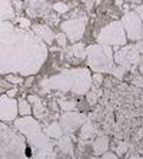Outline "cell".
Here are the masks:
<instances>
[{
	"label": "cell",
	"instance_id": "cell-1",
	"mask_svg": "<svg viewBox=\"0 0 143 159\" xmlns=\"http://www.w3.org/2000/svg\"><path fill=\"white\" fill-rule=\"evenodd\" d=\"M34 40V37L29 39V33L15 29L10 23H0V73H36L25 60V53Z\"/></svg>",
	"mask_w": 143,
	"mask_h": 159
},
{
	"label": "cell",
	"instance_id": "cell-2",
	"mask_svg": "<svg viewBox=\"0 0 143 159\" xmlns=\"http://www.w3.org/2000/svg\"><path fill=\"white\" fill-rule=\"evenodd\" d=\"M112 49L106 44H97V46H90L86 50V59H87L89 66L92 67L97 73H113L116 78L120 79V75L118 73L119 70H126L122 66H114L113 57H112Z\"/></svg>",
	"mask_w": 143,
	"mask_h": 159
},
{
	"label": "cell",
	"instance_id": "cell-3",
	"mask_svg": "<svg viewBox=\"0 0 143 159\" xmlns=\"http://www.w3.org/2000/svg\"><path fill=\"white\" fill-rule=\"evenodd\" d=\"M97 40L106 46H122L126 43V32L119 22H112L100 30Z\"/></svg>",
	"mask_w": 143,
	"mask_h": 159
},
{
	"label": "cell",
	"instance_id": "cell-4",
	"mask_svg": "<svg viewBox=\"0 0 143 159\" xmlns=\"http://www.w3.org/2000/svg\"><path fill=\"white\" fill-rule=\"evenodd\" d=\"M122 26L125 29V32L127 33V37L129 39H132V40H139L140 37H142V19L140 16L136 13V11H129L126 13L120 20Z\"/></svg>",
	"mask_w": 143,
	"mask_h": 159
},
{
	"label": "cell",
	"instance_id": "cell-5",
	"mask_svg": "<svg viewBox=\"0 0 143 159\" xmlns=\"http://www.w3.org/2000/svg\"><path fill=\"white\" fill-rule=\"evenodd\" d=\"M84 29H86V19H70L67 22L62 23V30L66 34V37L70 42H77L83 37Z\"/></svg>",
	"mask_w": 143,
	"mask_h": 159
},
{
	"label": "cell",
	"instance_id": "cell-6",
	"mask_svg": "<svg viewBox=\"0 0 143 159\" xmlns=\"http://www.w3.org/2000/svg\"><path fill=\"white\" fill-rule=\"evenodd\" d=\"M139 59V50L136 46H127L125 49H120V52L116 53V63H119V66H122L126 70L129 67H132L133 65H136Z\"/></svg>",
	"mask_w": 143,
	"mask_h": 159
},
{
	"label": "cell",
	"instance_id": "cell-7",
	"mask_svg": "<svg viewBox=\"0 0 143 159\" xmlns=\"http://www.w3.org/2000/svg\"><path fill=\"white\" fill-rule=\"evenodd\" d=\"M17 116V102L7 95L0 96V120L10 122Z\"/></svg>",
	"mask_w": 143,
	"mask_h": 159
},
{
	"label": "cell",
	"instance_id": "cell-8",
	"mask_svg": "<svg viewBox=\"0 0 143 159\" xmlns=\"http://www.w3.org/2000/svg\"><path fill=\"white\" fill-rule=\"evenodd\" d=\"M82 123H83V116L79 115V113H74V112H72V111L66 112V113L62 115V118H60V128H62V130H65V132H73Z\"/></svg>",
	"mask_w": 143,
	"mask_h": 159
},
{
	"label": "cell",
	"instance_id": "cell-9",
	"mask_svg": "<svg viewBox=\"0 0 143 159\" xmlns=\"http://www.w3.org/2000/svg\"><path fill=\"white\" fill-rule=\"evenodd\" d=\"M34 32L40 36L42 40H44L49 44H51L53 40H55L56 34L53 33V30H51L49 26H46V25H36V26H34Z\"/></svg>",
	"mask_w": 143,
	"mask_h": 159
},
{
	"label": "cell",
	"instance_id": "cell-10",
	"mask_svg": "<svg viewBox=\"0 0 143 159\" xmlns=\"http://www.w3.org/2000/svg\"><path fill=\"white\" fill-rule=\"evenodd\" d=\"M13 10H11V4L9 0H0V20L6 17H11Z\"/></svg>",
	"mask_w": 143,
	"mask_h": 159
},
{
	"label": "cell",
	"instance_id": "cell-11",
	"mask_svg": "<svg viewBox=\"0 0 143 159\" xmlns=\"http://www.w3.org/2000/svg\"><path fill=\"white\" fill-rule=\"evenodd\" d=\"M17 113H20V115H23V116H27L32 113V107H30L29 100H26V99L19 100L17 102Z\"/></svg>",
	"mask_w": 143,
	"mask_h": 159
},
{
	"label": "cell",
	"instance_id": "cell-12",
	"mask_svg": "<svg viewBox=\"0 0 143 159\" xmlns=\"http://www.w3.org/2000/svg\"><path fill=\"white\" fill-rule=\"evenodd\" d=\"M107 149V141L105 139V138H100V139H96L95 142V152L97 153V155H100V153H105Z\"/></svg>",
	"mask_w": 143,
	"mask_h": 159
},
{
	"label": "cell",
	"instance_id": "cell-13",
	"mask_svg": "<svg viewBox=\"0 0 143 159\" xmlns=\"http://www.w3.org/2000/svg\"><path fill=\"white\" fill-rule=\"evenodd\" d=\"M73 55L80 57V59H86V49L82 43H76L73 46Z\"/></svg>",
	"mask_w": 143,
	"mask_h": 159
},
{
	"label": "cell",
	"instance_id": "cell-14",
	"mask_svg": "<svg viewBox=\"0 0 143 159\" xmlns=\"http://www.w3.org/2000/svg\"><path fill=\"white\" fill-rule=\"evenodd\" d=\"M59 105L62 106L63 111H73V109H76V102L74 100H67V99H63V100H59Z\"/></svg>",
	"mask_w": 143,
	"mask_h": 159
},
{
	"label": "cell",
	"instance_id": "cell-15",
	"mask_svg": "<svg viewBox=\"0 0 143 159\" xmlns=\"http://www.w3.org/2000/svg\"><path fill=\"white\" fill-rule=\"evenodd\" d=\"M53 10L57 11L59 15H63V13H66L69 10V6L66 3H63V2H57V3L53 4Z\"/></svg>",
	"mask_w": 143,
	"mask_h": 159
},
{
	"label": "cell",
	"instance_id": "cell-16",
	"mask_svg": "<svg viewBox=\"0 0 143 159\" xmlns=\"http://www.w3.org/2000/svg\"><path fill=\"white\" fill-rule=\"evenodd\" d=\"M55 40H57L59 46H66V42H67V37L65 33H60V34H56L55 36Z\"/></svg>",
	"mask_w": 143,
	"mask_h": 159
},
{
	"label": "cell",
	"instance_id": "cell-17",
	"mask_svg": "<svg viewBox=\"0 0 143 159\" xmlns=\"http://www.w3.org/2000/svg\"><path fill=\"white\" fill-rule=\"evenodd\" d=\"M6 80H9L10 83H23V78H20V76H13V75H9V76H6Z\"/></svg>",
	"mask_w": 143,
	"mask_h": 159
},
{
	"label": "cell",
	"instance_id": "cell-18",
	"mask_svg": "<svg viewBox=\"0 0 143 159\" xmlns=\"http://www.w3.org/2000/svg\"><path fill=\"white\" fill-rule=\"evenodd\" d=\"M17 93V88H15V89H11V90H7L6 92V95H7L9 98H15V95Z\"/></svg>",
	"mask_w": 143,
	"mask_h": 159
},
{
	"label": "cell",
	"instance_id": "cell-19",
	"mask_svg": "<svg viewBox=\"0 0 143 159\" xmlns=\"http://www.w3.org/2000/svg\"><path fill=\"white\" fill-rule=\"evenodd\" d=\"M136 13H137L140 17H143V4H140V6H137V7H136Z\"/></svg>",
	"mask_w": 143,
	"mask_h": 159
}]
</instances>
